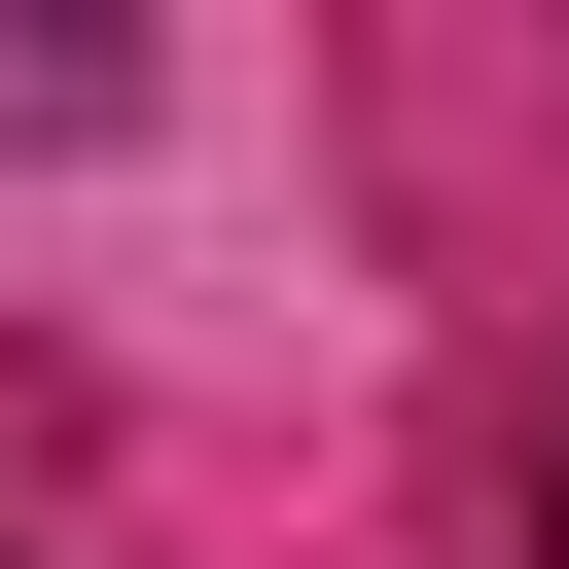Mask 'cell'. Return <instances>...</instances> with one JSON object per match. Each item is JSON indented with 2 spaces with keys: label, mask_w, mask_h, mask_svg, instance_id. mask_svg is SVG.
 <instances>
[{
  "label": "cell",
  "mask_w": 569,
  "mask_h": 569,
  "mask_svg": "<svg viewBox=\"0 0 569 569\" xmlns=\"http://www.w3.org/2000/svg\"><path fill=\"white\" fill-rule=\"evenodd\" d=\"M533 569H569V391H533Z\"/></svg>",
  "instance_id": "obj_1"
}]
</instances>
